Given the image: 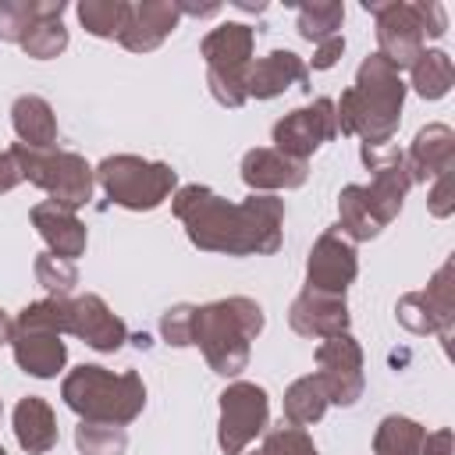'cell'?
Listing matches in <instances>:
<instances>
[{
	"instance_id": "20",
	"label": "cell",
	"mask_w": 455,
	"mask_h": 455,
	"mask_svg": "<svg viewBox=\"0 0 455 455\" xmlns=\"http://www.w3.org/2000/svg\"><path fill=\"white\" fill-rule=\"evenodd\" d=\"M11 348H14V363L39 380H50L64 370L68 363V345L60 341V334L53 331H32V327H14L11 334Z\"/></svg>"
},
{
	"instance_id": "22",
	"label": "cell",
	"mask_w": 455,
	"mask_h": 455,
	"mask_svg": "<svg viewBox=\"0 0 455 455\" xmlns=\"http://www.w3.org/2000/svg\"><path fill=\"white\" fill-rule=\"evenodd\" d=\"M14 437L28 455H46L57 444V416L46 398L25 395L14 405Z\"/></svg>"
},
{
	"instance_id": "18",
	"label": "cell",
	"mask_w": 455,
	"mask_h": 455,
	"mask_svg": "<svg viewBox=\"0 0 455 455\" xmlns=\"http://www.w3.org/2000/svg\"><path fill=\"white\" fill-rule=\"evenodd\" d=\"M306 178H309V164H299L277 149L259 146L242 156V181L259 196L277 192V188H299L306 185Z\"/></svg>"
},
{
	"instance_id": "1",
	"label": "cell",
	"mask_w": 455,
	"mask_h": 455,
	"mask_svg": "<svg viewBox=\"0 0 455 455\" xmlns=\"http://www.w3.org/2000/svg\"><path fill=\"white\" fill-rule=\"evenodd\" d=\"M174 217L185 224V235L203 252L224 256H270L281 249L284 199L277 196H249L242 203H228L206 185H181L171 199Z\"/></svg>"
},
{
	"instance_id": "31",
	"label": "cell",
	"mask_w": 455,
	"mask_h": 455,
	"mask_svg": "<svg viewBox=\"0 0 455 455\" xmlns=\"http://www.w3.org/2000/svg\"><path fill=\"white\" fill-rule=\"evenodd\" d=\"M395 316H398V323H402L405 331H412V334H437L444 345H448V338H451V331H448V327L437 320V313L427 306L423 291L402 295V299L395 302Z\"/></svg>"
},
{
	"instance_id": "5",
	"label": "cell",
	"mask_w": 455,
	"mask_h": 455,
	"mask_svg": "<svg viewBox=\"0 0 455 455\" xmlns=\"http://www.w3.org/2000/svg\"><path fill=\"white\" fill-rule=\"evenodd\" d=\"M252 46H256V32L245 21H224V25L210 28L199 43V53L206 60L210 96L228 110H238L249 100L245 75L252 64Z\"/></svg>"
},
{
	"instance_id": "32",
	"label": "cell",
	"mask_w": 455,
	"mask_h": 455,
	"mask_svg": "<svg viewBox=\"0 0 455 455\" xmlns=\"http://www.w3.org/2000/svg\"><path fill=\"white\" fill-rule=\"evenodd\" d=\"M242 455H320L313 437L306 434V427H291V423H281V427H270L263 430V441L259 448L252 451H242Z\"/></svg>"
},
{
	"instance_id": "19",
	"label": "cell",
	"mask_w": 455,
	"mask_h": 455,
	"mask_svg": "<svg viewBox=\"0 0 455 455\" xmlns=\"http://www.w3.org/2000/svg\"><path fill=\"white\" fill-rule=\"evenodd\" d=\"M28 217H32V228L43 235L46 252L64 256V259H78L85 252L89 231H85V224L78 220L75 210H64V206L46 199V203H36Z\"/></svg>"
},
{
	"instance_id": "45",
	"label": "cell",
	"mask_w": 455,
	"mask_h": 455,
	"mask_svg": "<svg viewBox=\"0 0 455 455\" xmlns=\"http://www.w3.org/2000/svg\"><path fill=\"white\" fill-rule=\"evenodd\" d=\"M0 455H7V451H4V448H0Z\"/></svg>"
},
{
	"instance_id": "41",
	"label": "cell",
	"mask_w": 455,
	"mask_h": 455,
	"mask_svg": "<svg viewBox=\"0 0 455 455\" xmlns=\"http://www.w3.org/2000/svg\"><path fill=\"white\" fill-rule=\"evenodd\" d=\"M419 455H451V430H434L423 437Z\"/></svg>"
},
{
	"instance_id": "44",
	"label": "cell",
	"mask_w": 455,
	"mask_h": 455,
	"mask_svg": "<svg viewBox=\"0 0 455 455\" xmlns=\"http://www.w3.org/2000/svg\"><path fill=\"white\" fill-rule=\"evenodd\" d=\"M0 416H4V405H0Z\"/></svg>"
},
{
	"instance_id": "25",
	"label": "cell",
	"mask_w": 455,
	"mask_h": 455,
	"mask_svg": "<svg viewBox=\"0 0 455 455\" xmlns=\"http://www.w3.org/2000/svg\"><path fill=\"white\" fill-rule=\"evenodd\" d=\"M327 405H331V398H327V387L316 373L291 380L288 391H284V419L291 427H309V423L323 419Z\"/></svg>"
},
{
	"instance_id": "3",
	"label": "cell",
	"mask_w": 455,
	"mask_h": 455,
	"mask_svg": "<svg viewBox=\"0 0 455 455\" xmlns=\"http://www.w3.org/2000/svg\"><path fill=\"white\" fill-rule=\"evenodd\" d=\"M263 306L245 295L217 299L206 306H196L192 316V345H199L203 359L220 377H238L249 366L252 341L263 331Z\"/></svg>"
},
{
	"instance_id": "38",
	"label": "cell",
	"mask_w": 455,
	"mask_h": 455,
	"mask_svg": "<svg viewBox=\"0 0 455 455\" xmlns=\"http://www.w3.org/2000/svg\"><path fill=\"white\" fill-rule=\"evenodd\" d=\"M416 7H419L427 39H441V36L448 32V14H444V7H441L437 0H416Z\"/></svg>"
},
{
	"instance_id": "7",
	"label": "cell",
	"mask_w": 455,
	"mask_h": 455,
	"mask_svg": "<svg viewBox=\"0 0 455 455\" xmlns=\"http://www.w3.org/2000/svg\"><path fill=\"white\" fill-rule=\"evenodd\" d=\"M96 181L103 185V192L124 206V210H156L164 199H171L178 174L171 164L164 160H142L135 153H114L107 160H100V167H92Z\"/></svg>"
},
{
	"instance_id": "23",
	"label": "cell",
	"mask_w": 455,
	"mask_h": 455,
	"mask_svg": "<svg viewBox=\"0 0 455 455\" xmlns=\"http://www.w3.org/2000/svg\"><path fill=\"white\" fill-rule=\"evenodd\" d=\"M11 124H14L18 139H21L25 146H32V149H50V146L57 142V114H53V107H50L43 96H36V92H25V96L14 100V107H11Z\"/></svg>"
},
{
	"instance_id": "17",
	"label": "cell",
	"mask_w": 455,
	"mask_h": 455,
	"mask_svg": "<svg viewBox=\"0 0 455 455\" xmlns=\"http://www.w3.org/2000/svg\"><path fill=\"white\" fill-rule=\"evenodd\" d=\"M309 78V64L295 50H270L267 57L249 64L245 75V96L249 100H274L291 85H302Z\"/></svg>"
},
{
	"instance_id": "27",
	"label": "cell",
	"mask_w": 455,
	"mask_h": 455,
	"mask_svg": "<svg viewBox=\"0 0 455 455\" xmlns=\"http://www.w3.org/2000/svg\"><path fill=\"white\" fill-rule=\"evenodd\" d=\"M409 78H412V89L423 100H441V96H448V89L455 82L451 57L444 50H423L419 60L409 68Z\"/></svg>"
},
{
	"instance_id": "26",
	"label": "cell",
	"mask_w": 455,
	"mask_h": 455,
	"mask_svg": "<svg viewBox=\"0 0 455 455\" xmlns=\"http://www.w3.org/2000/svg\"><path fill=\"white\" fill-rule=\"evenodd\" d=\"M64 0H0V39L21 43L39 18H60Z\"/></svg>"
},
{
	"instance_id": "34",
	"label": "cell",
	"mask_w": 455,
	"mask_h": 455,
	"mask_svg": "<svg viewBox=\"0 0 455 455\" xmlns=\"http://www.w3.org/2000/svg\"><path fill=\"white\" fill-rule=\"evenodd\" d=\"M18 46H21L28 57H36V60H50V57H57V53L68 50V28H64L60 18H39V21L25 32V39H21Z\"/></svg>"
},
{
	"instance_id": "30",
	"label": "cell",
	"mask_w": 455,
	"mask_h": 455,
	"mask_svg": "<svg viewBox=\"0 0 455 455\" xmlns=\"http://www.w3.org/2000/svg\"><path fill=\"white\" fill-rule=\"evenodd\" d=\"M75 11L89 36L117 39L124 28V18H128V0H82Z\"/></svg>"
},
{
	"instance_id": "29",
	"label": "cell",
	"mask_w": 455,
	"mask_h": 455,
	"mask_svg": "<svg viewBox=\"0 0 455 455\" xmlns=\"http://www.w3.org/2000/svg\"><path fill=\"white\" fill-rule=\"evenodd\" d=\"M345 21V4L341 0H313V4H299V36L309 43H323L331 36H338Z\"/></svg>"
},
{
	"instance_id": "10",
	"label": "cell",
	"mask_w": 455,
	"mask_h": 455,
	"mask_svg": "<svg viewBox=\"0 0 455 455\" xmlns=\"http://www.w3.org/2000/svg\"><path fill=\"white\" fill-rule=\"evenodd\" d=\"M331 139H338V114H334V100L327 96L306 107H295L274 124V149L299 164H306Z\"/></svg>"
},
{
	"instance_id": "33",
	"label": "cell",
	"mask_w": 455,
	"mask_h": 455,
	"mask_svg": "<svg viewBox=\"0 0 455 455\" xmlns=\"http://www.w3.org/2000/svg\"><path fill=\"white\" fill-rule=\"evenodd\" d=\"M75 444L82 455H124L128 434L124 427H114V423H78Z\"/></svg>"
},
{
	"instance_id": "43",
	"label": "cell",
	"mask_w": 455,
	"mask_h": 455,
	"mask_svg": "<svg viewBox=\"0 0 455 455\" xmlns=\"http://www.w3.org/2000/svg\"><path fill=\"white\" fill-rule=\"evenodd\" d=\"M11 334H14V320L0 309V345H4V341H11Z\"/></svg>"
},
{
	"instance_id": "9",
	"label": "cell",
	"mask_w": 455,
	"mask_h": 455,
	"mask_svg": "<svg viewBox=\"0 0 455 455\" xmlns=\"http://www.w3.org/2000/svg\"><path fill=\"white\" fill-rule=\"evenodd\" d=\"M363 7L377 18V43H380V57L402 71L412 68L419 60V53L427 50V32H423V18L419 7L409 0H363Z\"/></svg>"
},
{
	"instance_id": "36",
	"label": "cell",
	"mask_w": 455,
	"mask_h": 455,
	"mask_svg": "<svg viewBox=\"0 0 455 455\" xmlns=\"http://www.w3.org/2000/svg\"><path fill=\"white\" fill-rule=\"evenodd\" d=\"M192 316H196V306H188V302L171 306L160 316V338L174 348H188L192 345Z\"/></svg>"
},
{
	"instance_id": "35",
	"label": "cell",
	"mask_w": 455,
	"mask_h": 455,
	"mask_svg": "<svg viewBox=\"0 0 455 455\" xmlns=\"http://www.w3.org/2000/svg\"><path fill=\"white\" fill-rule=\"evenodd\" d=\"M36 281H39L50 295L71 299V291H75V284H78V267H75V259L43 252V256H36Z\"/></svg>"
},
{
	"instance_id": "12",
	"label": "cell",
	"mask_w": 455,
	"mask_h": 455,
	"mask_svg": "<svg viewBox=\"0 0 455 455\" xmlns=\"http://www.w3.org/2000/svg\"><path fill=\"white\" fill-rule=\"evenodd\" d=\"M363 164L373 171L370 185H363L366 188V203L377 213V220L387 228L402 213V203H405V196L412 188V178H409V167H405V153L395 149V146H363Z\"/></svg>"
},
{
	"instance_id": "13",
	"label": "cell",
	"mask_w": 455,
	"mask_h": 455,
	"mask_svg": "<svg viewBox=\"0 0 455 455\" xmlns=\"http://www.w3.org/2000/svg\"><path fill=\"white\" fill-rule=\"evenodd\" d=\"M359 274V256L355 245L341 235V231H323L306 259V288L313 291H327V295H345L348 284Z\"/></svg>"
},
{
	"instance_id": "24",
	"label": "cell",
	"mask_w": 455,
	"mask_h": 455,
	"mask_svg": "<svg viewBox=\"0 0 455 455\" xmlns=\"http://www.w3.org/2000/svg\"><path fill=\"white\" fill-rule=\"evenodd\" d=\"M338 228L348 242H370L384 231V224L377 220V213L366 203V188L363 185H345L338 196Z\"/></svg>"
},
{
	"instance_id": "14",
	"label": "cell",
	"mask_w": 455,
	"mask_h": 455,
	"mask_svg": "<svg viewBox=\"0 0 455 455\" xmlns=\"http://www.w3.org/2000/svg\"><path fill=\"white\" fill-rule=\"evenodd\" d=\"M68 334L82 338L89 348L96 352H117L124 341H128V327L124 320L100 299V295H78L71 299V309H68Z\"/></svg>"
},
{
	"instance_id": "15",
	"label": "cell",
	"mask_w": 455,
	"mask_h": 455,
	"mask_svg": "<svg viewBox=\"0 0 455 455\" xmlns=\"http://www.w3.org/2000/svg\"><path fill=\"white\" fill-rule=\"evenodd\" d=\"M348 302L345 295H327V291H313L302 288L295 295V302L288 306V323L295 334L302 338H334L348 331Z\"/></svg>"
},
{
	"instance_id": "40",
	"label": "cell",
	"mask_w": 455,
	"mask_h": 455,
	"mask_svg": "<svg viewBox=\"0 0 455 455\" xmlns=\"http://www.w3.org/2000/svg\"><path fill=\"white\" fill-rule=\"evenodd\" d=\"M25 178H21V167H18V160H14V153L11 149H4L0 153V196L4 192H11L14 185H21Z\"/></svg>"
},
{
	"instance_id": "42",
	"label": "cell",
	"mask_w": 455,
	"mask_h": 455,
	"mask_svg": "<svg viewBox=\"0 0 455 455\" xmlns=\"http://www.w3.org/2000/svg\"><path fill=\"white\" fill-rule=\"evenodd\" d=\"M178 11L181 14H192V18H210L220 11V4H188V0H178Z\"/></svg>"
},
{
	"instance_id": "4",
	"label": "cell",
	"mask_w": 455,
	"mask_h": 455,
	"mask_svg": "<svg viewBox=\"0 0 455 455\" xmlns=\"http://www.w3.org/2000/svg\"><path fill=\"white\" fill-rule=\"evenodd\" d=\"M64 405L82 423H114L128 427L146 409V384L135 370L114 373L107 366H75L60 384Z\"/></svg>"
},
{
	"instance_id": "8",
	"label": "cell",
	"mask_w": 455,
	"mask_h": 455,
	"mask_svg": "<svg viewBox=\"0 0 455 455\" xmlns=\"http://www.w3.org/2000/svg\"><path fill=\"white\" fill-rule=\"evenodd\" d=\"M270 419V398L252 380H235L220 391V419H217V444L224 455H242Z\"/></svg>"
},
{
	"instance_id": "16",
	"label": "cell",
	"mask_w": 455,
	"mask_h": 455,
	"mask_svg": "<svg viewBox=\"0 0 455 455\" xmlns=\"http://www.w3.org/2000/svg\"><path fill=\"white\" fill-rule=\"evenodd\" d=\"M181 21V11H178V0H139V4H128V18H124V28L117 36V43L132 53H149L156 50Z\"/></svg>"
},
{
	"instance_id": "37",
	"label": "cell",
	"mask_w": 455,
	"mask_h": 455,
	"mask_svg": "<svg viewBox=\"0 0 455 455\" xmlns=\"http://www.w3.org/2000/svg\"><path fill=\"white\" fill-rule=\"evenodd\" d=\"M427 206L434 217H451L455 213V181H451V171L437 174L430 192H427Z\"/></svg>"
},
{
	"instance_id": "28",
	"label": "cell",
	"mask_w": 455,
	"mask_h": 455,
	"mask_svg": "<svg viewBox=\"0 0 455 455\" xmlns=\"http://www.w3.org/2000/svg\"><path fill=\"white\" fill-rule=\"evenodd\" d=\"M427 430L409 419V416H384L377 434H373V451L377 455H419Z\"/></svg>"
},
{
	"instance_id": "39",
	"label": "cell",
	"mask_w": 455,
	"mask_h": 455,
	"mask_svg": "<svg viewBox=\"0 0 455 455\" xmlns=\"http://www.w3.org/2000/svg\"><path fill=\"white\" fill-rule=\"evenodd\" d=\"M341 53H345V36H331V39L316 43V53H313V71H327V68H334V64L341 60Z\"/></svg>"
},
{
	"instance_id": "21",
	"label": "cell",
	"mask_w": 455,
	"mask_h": 455,
	"mask_svg": "<svg viewBox=\"0 0 455 455\" xmlns=\"http://www.w3.org/2000/svg\"><path fill=\"white\" fill-rule=\"evenodd\" d=\"M405 167L412 181H427L444 171H455V132L441 121L419 128L405 153Z\"/></svg>"
},
{
	"instance_id": "11",
	"label": "cell",
	"mask_w": 455,
	"mask_h": 455,
	"mask_svg": "<svg viewBox=\"0 0 455 455\" xmlns=\"http://www.w3.org/2000/svg\"><path fill=\"white\" fill-rule=\"evenodd\" d=\"M316 377L327 387L331 405H355L363 398L366 377H363V348L359 341L345 331L334 338H323L316 345Z\"/></svg>"
},
{
	"instance_id": "6",
	"label": "cell",
	"mask_w": 455,
	"mask_h": 455,
	"mask_svg": "<svg viewBox=\"0 0 455 455\" xmlns=\"http://www.w3.org/2000/svg\"><path fill=\"white\" fill-rule=\"evenodd\" d=\"M18 167H21V178L32 181L36 188H43L50 196V203L64 206V210H78L92 199V167L85 164L82 153H71V149H32L25 142H14L11 146Z\"/></svg>"
},
{
	"instance_id": "2",
	"label": "cell",
	"mask_w": 455,
	"mask_h": 455,
	"mask_svg": "<svg viewBox=\"0 0 455 455\" xmlns=\"http://www.w3.org/2000/svg\"><path fill=\"white\" fill-rule=\"evenodd\" d=\"M405 107V82L402 71H395L380 53H370L359 71L355 85L341 92L334 103L338 114V135H359L363 146H387L398 132Z\"/></svg>"
}]
</instances>
